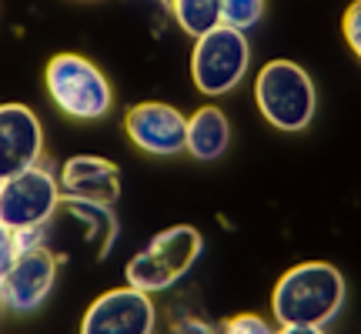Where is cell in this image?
<instances>
[{
  "mask_svg": "<svg viewBox=\"0 0 361 334\" xmlns=\"http://www.w3.org/2000/svg\"><path fill=\"white\" fill-rule=\"evenodd\" d=\"M348 301L345 274L328 261H301L278 278L271 291V318L278 328H324Z\"/></svg>",
  "mask_w": 361,
  "mask_h": 334,
  "instance_id": "cell-1",
  "label": "cell"
},
{
  "mask_svg": "<svg viewBox=\"0 0 361 334\" xmlns=\"http://www.w3.org/2000/svg\"><path fill=\"white\" fill-rule=\"evenodd\" d=\"M44 90L54 107L78 124H97L114 111L111 80L84 54H54L44 67Z\"/></svg>",
  "mask_w": 361,
  "mask_h": 334,
  "instance_id": "cell-2",
  "label": "cell"
},
{
  "mask_svg": "<svg viewBox=\"0 0 361 334\" xmlns=\"http://www.w3.org/2000/svg\"><path fill=\"white\" fill-rule=\"evenodd\" d=\"M255 104L258 114L268 120V128L298 134L311 128L318 114V87L301 64L278 57L255 74Z\"/></svg>",
  "mask_w": 361,
  "mask_h": 334,
  "instance_id": "cell-3",
  "label": "cell"
},
{
  "mask_svg": "<svg viewBox=\"0 0 361 334\" xmlns=\"http://www.w3.org/2000/svg\"><path fill=\"white\" fill-rule=\"evenodd\" d=\"M201 251H204V237L197 228L191 224L164 228L124 264V284L147 291V295L171 291L180 278L191 274Z\"/></svg>",
  "mask_w": 361,
  "mask_h": 334,
  "instance_id": "cell-4",
  "label": "cell"
},
{
  "mask_svg": "<svg viewBox=\"0 0 361 334\" xmlns=\"http://www.w3.org/2000/svg\"><path fill=\"white\" fill-rule=\"evenodd\" d=\"M251 74V40L245 30L218 24L201 37H194L191 47V80L197 94L211 101L228 97L245 84Z\"/></svg>",
  "mask_w": 361,
  "mask_h": 334,
  "instance_id": "cell-5",
  "label": "cell"
},
{
  "mask_svg": "<svg viewBox=\"0 0 361 334\" xmlns=\"http://www.w3.org/2000/svg\"><path fill=\"white\" fill-rule=\"evenodd\" d=\"M61 207V180L44 161L0 180V224H7L13 234H44Z\"/></svg>",
  "mask_w": 361,
  "mask_h": 334,
  "instance_id": "cell-6",
  "label": "cell"
},
{
  "mask_svg": "<svg viewBox=\"0 0 361 334\" xmlns=\"http://www.w3.org/2000/svg\"><path fill=\"white\" fill-rule=\"evenodd\" d=\"M61 264L51 247L37 241V245H20V254L11 264L7 278L0 284V304L11 314H34L47 304L54 295Z\"/></svg>",
  "mask_w": 361,
  "mask_h": 334,
  "instance_id": "cell-7",
  "label": "cell"
},
{
  "mask_svg": "<svg viewBox=\"0 0 361 334\" xmlns=\"http://www.w3.org/2000/svg\"><path fill=\"white\" fill-rule=\"evenodd\" d=\"M157 304L154 295L137 287H111L87 304L80 318V334H154Z\"/></svg>",
  "mask_w": 361,
  "mask_h": 334,
  "instance_id": "cell-8",
  "label": "cell"
},
{
  "mask_svg": "<svg viewBox=\"0 0 361 334\" xmlns=\"http://www.w3.org/2000/svg\"><path fill=\"white\" fill-rule=\"evenodd\" d=\"M124 134L128 141L151 157H174L184 154L188 144V117L174 104L164 101H141L128 107L124 114Z\"/></svg>",
  "mask_w": 361,
  "mask_h": 334,
  "instance_id": "cell-9",
  "label": "cell"
},
{
  "mask_svg": "<svg viewBox=\"0 0 361 334\" xmlns=\"http://www.w3.org/2000/svg\"><path fill=\"white\" fill-rule=\"evenodd\" d=\"M44 124L34 107L17 101L0 104V180L44 161Z\"/></svg>",
  "mask_w": 361,
  "mask_h": 334,
  "instance_id": "cell-10",
  "label": "cell"
},
{
  "mask_svg": "<svg viewBox=\"0 0 361 334\" xmlns=\"http://www.w3.org/2000/svg\"><path fill=\"white\" fill-rule=\"evenodd\" d=\"M61 194L64 201H87V204L114 207L121 197V167L101 154H74L67 157L61 171Z\"/></svg>",
  "mask_w": 361,
  "mask_h": 334,
  "instance_id": "cell-11",
  "label": "cell"
},
{
  "mask_svg": "<svg viewBox=\"0 0 361 334\" xmlns=\"http://www.w3.org/2000/svg\"><path fill=\"white\" fill-rule=\"evenodd\" d=\"M228 147H231V120H228V114L221 107H214V104L197 107L188 117V144H184V151L194 161H218V157L228 154Z\"/></svg>",
  "mask_w": 361,
  "mask_h": 334,
  "instance_id": "cell-12",
  "label": "cell"
},
{
  "mask_svg": "<svg viewBox=\"0 0 361 334\" xmlns=\"http://www.w3.org/2000/svg\"><path fill=\"white\" fill-rule=\"evenodd\" d=\"M171 17L188 37H201L221 24V0H171Z\"/></svg>",
  "mask_w": 361,
  "mask_h": 334,
  "instance_id": "cell-13",
  "label": "cell"
},
{
  "mask_svg": "<svg viewBox=\"0 0 361 334\" xmlns=\"http://www.w3.org/2000/svg\"><path fill=\"white\" fill-rule=\"evenodd\" d=\"M264 11H268V0H221V24L247 34L264 20Z\"/></svg>",
  "mask_w": 361,
  "mask_h": 334,
  "instance_id": "cell-14",
  "label": "cell"
},
{
  "mask_svg": "<svg viewBox=\"0 0 361 334\" xmlns=\"http://www.w3.org/2000/svg\"><path fill=\"white\" fill-rule=\"evenodd\" d=\"M218 334H278V324H274V318L245 311V314H231L228 321L221 324Z\"/></svg>",
  "mask_w": 361,
  "mask_h": 334,
  "instance_id": "cell-15",
  "label": "cell"
},
{
  "mask_svg": "<svg viewBox=\"0 0 361 334\" xmlns=\"http://www.w3.org/2000/svg\"><path fill=\"white\" fill-rule=\"evenodd\" d=\"M341 34H345V44L348 51L361 61V0H351L345 17H341Z\"/></svg>",
  "mask_w": 361,
  "mask_h": 334,
  "instance_id": "cell-16",
  "label": "cell"
},
{
  "mask_svg": "<svg viewBox=\"0 0 361 334\" xmlns=\"http://www.w3.org/2000/svg\"><path fill=\"white\" fill-rule=\"evenodd\" d=\"M17 254H20V241H17V234H13L7 224H0V284H4V278H7L11 264L17 261Z\"/></svg>",
  "mask_w": 361,
  "mask_h": 334,
  "instance_id": "cell-17",
  "label": "cell"
},
{
  "mask_svg": "<svg viewBox=\"0 0 361 334\" xmlns=\"http://www.w3.org/2000/svg\"><path fill=\"white\" fill-rule=\"evenodd\" d=\"M278 334H328L324 328H278Z\"/></svg>",
  "mask_w": 361,
  "mask_h": 334,
  "instance_id": "cell-18",
  "label": "cell"
},
{
  "mask_svg": "<svg viewBox=\"0 0 361 334\" xmlns=\"http://www.w3.org/2000/svg\"><path fill=\"white\" fill-rule=\"evenodd\" d=\"M0 311H4V304H0Z\"/></svg>",
  "mask_w": 361,
  "mask_h": 334,
  "instance_id": "cell-19",
  "label": "cell"
}]
</instances>
